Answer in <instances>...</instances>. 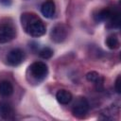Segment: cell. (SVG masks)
Returning a JSON list of instances; mask_svg holds the SVG:
<instances>
[{
	"mask_svg": "<svg viewBox=\"0 0 121 121\" xmlns=\"http://www.w3.org/2000/svg\"><path fill=\"white\" fill-rule=\"evenodd\" d=\"M86 79L90 82H94L95 84H98V83H102V78L101 77L99 76V74L95 71H91L89 73H87L86 75Z\"/></svg>",
	"mask_w": 121,
	"mask_h": 121,
	"instance_id": "12",
	"label": "cell"
},
{
	"mask_svg": "<svg viewBox=\"0 0 121 121\" xmlns=\"http://www.w3.org/2000/svg\"><path fill=\"white\" fill-rule=\"evenodd\" d=\"M21 24L24 30L32 37H41L45 33V26L34 13H23L21 15Z\"/></svg>",
	"mask_w": 121,
	"mask_h": 121,
	"instance_id": "1",
	"label": "cell"
},
{
	"mask_svg": "<svg viewBox=\"0 0 121 121\" xmlns=\"http://www.w3.org/2000/svg\"><path fill=\"white\" fill-rule=\"evenodd\" d=\"M0 3L5 6H9L11 3V0H0Z\"/></svg>",
	"mask_w": 121,
	"mask_h": 121,
	"instance_id": "17",
	"label": "cell"
},
{
	"mask_svg": "<svg viewBox=\"0 0 121 121\" xmlns=\"http://www.w3.org/2000/svg\"><path fill=\"white\" fill-rule=\"evenodd\" d=\"M110 23H109V27L112 28H117L120 26V15L118 12L116 13H112V16L110 17Z\"/></svg>",
	"mask_w": 121,
	"mask_h": 121,
	"instance_id": "14",
	"label": "cell"
},
{
	"mask_svg": "<svg viewBox=\"0 0 121 121\" xmlns=\"http://www.w3.org/2000/svg\"><path fill=\"white\" fill-rule=\"evenodd\" d=\"M23 60H24V52L20 48H14L10 50L6 57L7 63L10 66L19 65L23 61Z\"/></svg>",
	"mask_w": 121,
	"mask_h": 121,
	"instance_id": "6",
	"label": "cell"
},
{
	"mask_svg": "<svg viewBox=\"0 0 121 121\" xmlns=\"http://www.w3.org/2000/svg\"><path fill=\"white\" fill-rule=\"evenodd\" d=\"M0 116L4 119H10L13 116L12 107L5 101H0Z\"/></svg>",
	"mask_w": 121,
	"mask_h": 121,
	"instance_id": "9",
	"label": "cell"
},
{
	"mask_svg": "<svg viewBox=\"0 0 121 121\" xmlns=\"http://www.w3.org/2000/svg\"><path fill=\"white\" fill-rule=\"evenodd\" d=\"M29 70H30L31 75L34 78H36L37 79H39V80L43 79L46 77L47 73H48L47 65L43 61H35V62H33L29 66Z\"/></svg>",
	"mask_w": 121,
	"mask_h": 121,
	"instance_id": "5",
	"label": "cell"
},
{
	"mask_svg": "<svg viewBox=\"0 0 121 121\" xmlns=\"http://www.w3.org/2000/svg\"><path fill=\"white\" fill-rule=\"evenodd\" d=\"M56 98L59 103L62 104V105H67L71 102L73 95L67 90H59L56 94Z\"/></svg>",
	"mask_w": 121,
	"mask_h": 121,
	"instance_id": "8",
	"label": "cell"
},
{
	"mask_svg": "<svg viewBox=\"0 0 121 121\" xmlns=\"http://www.w3.org/2000/svg\"><path fill=\"white\" fill-rule=\"evenodd\" d=\"M68 34V29L66 26L63 24H57L54 26L50 31V39L57 43H62L66 38Z\"/></svg>",
	"mask_w": 121,
	"mask_h": 121,
	"instance_id": "4",
	"label": "cell"
},
{
	"mask_svg": "<svg viewBox=\"0 0 121 121\" xmlns=\"http://www.w3.org/2000/svg\"><path fill=\"white\" fill-rule=\"evenodd\" d=\"M39 56L44 60H47V59H50L52 56H53V50L48 47V46H45L43 48H42L40 51H39Z\"/></svg>",
	"mask_w": 121,
	"mask_h": 121,
	"instance_id": "15",
	"label": "cell"
},
{
	"mask_svg": "<svg viewBox=\"0 0 121 121\" xmlns=\"http://www.w3.org/2000/svg\"><path fill=\"white\" fill-rule=\"evenodd\" d=\"M13 93V86L8 80H3L0 82V95L3 97H8Z\"/></svg>",
	"mask_w": 121,
	"mask_h": 121,
	"instance_id": "10",
	"label": "cell"
},
{
	"mask_svg": "<svg viewBox=\"0 0 121 121\" xmlns=\"http://www.w3.org/2000/svg\"><path fill=\"white\" fill-rule=\"evenodd\" d=\"M120 84H121V77L118 76L116 78V80H115V84H114V89L116 91L117 94H120L121 93V88H120Z\"/></svg>",
	"mask_w": 121,
	"mask_h": 121,
	"instance_id": "16",
	"label": "cell"
},
{
	"mask_svg": "<svg viewBox=\"0 0 121 121\" xmlns=\"http://www.w3.org/2000/svg\"><path fill=\"white\" fill-rule=\"evenodd\" d=\"M55 11H56V6L53 0H46L41 6V12L45 18L48 19L53 18L55 15Z\"/></svg>",
	"mask_w": 121,
	"mask_h": 121,
	"instance_id": "7",
	"label": "cell"
},
{
	"mask_svg": "<svg viewBox=\"0 0 121 121\" xmlns=\"http://www.w3.org/2000/svg\"><path fill=\"white\" fill-rule=\"evenodd\" d=\"M16 36L15 27L9 23L0 24V43H6L12 41Z\"/></svg>",
	"mask_w": 121,
	"mask_h": 121,
	"instance_id": "2",
	"label": "cell"
},
{
	"mask_svg": "<svg viewBox=\"0 0 121 121\" xmlns=\"http://www.w3.org/2000/svg\"><path fill=\"white\" fill-rule=\"evenodd\" d=\"M89 108L90 106H89V102L87 101V99L85 97H78L73 105L72 112L74 116L78 118H82L87 114Z\"/></svg>",
	"mask_w": 121,
	"mask_h": 121,
	"instance_id": "3",
	"label": "cell"
},
{
	"mask_svg": "<svg viewBox=\"0 0 121 121\" xmlns=\"http://www.w3.org/2000/svg\"><path fill=\"white\" fill-rule=\"evenodd\" d=\"M106 44L110 49H116L119 47V41L116 36L111 35L106 39Z\"/></svg>",
	"mask_w": 121,
	"mask_h": 121,
	"instance_id": "13",
	"label": "cell"
},
{
	"mask_svg": "<svg viewBox=\"0 0 121 121\" xmlns=\"http://www.w3.org/2000/svg\"><path fill=\"white\" fill-rule=\"evenodd\" d=\"M112 12L111 9H103L99 10V11L94 16V18H95V22H97V23L103 22V21H107V20H109L110 17L112 16Z\"/></svg>",
	"mask_w": 121,
	"mask_h": 121,
	"instance_id": "11",
	"label": "cell"
}]
</instances>
